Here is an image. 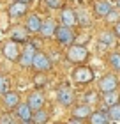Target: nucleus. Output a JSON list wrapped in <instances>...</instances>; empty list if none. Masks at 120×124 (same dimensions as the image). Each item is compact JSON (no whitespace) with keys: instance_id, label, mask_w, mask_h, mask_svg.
<instances>
[{"instance_id":"nucleus-1","label":"nucleus","mask_w":120,"mask_h":124,"mask_svg":"<svg viewBox=\"0 0 120 124\" xmlns=\"http://www.w3.org/2000/svg\"><path fill=\"white\" fill-rule=\"evenodd\" d=\"M65 57H67L69 62H72V64H83V62L88 59V50L85 46H81V44H71V46L67 48Z\"/></svg>"},{"instance_id":"nucleus-2","label":"nucleus","mask_w":120,"mask_h":124,"mask_svg":"<svg viewBox=\"0 0 120 124\" xmlns=\"http://www.w3.org/2000/svg\"><path fill=\"white\" fill-rule=\"evenodd\" d=\"M32 67L37 73H48V71L53 69V62H51V59L46 53H42L41 50H37L35 55H34V60H32Z\"/></svg>"},{"instance_id":"nucleus-3","label":"nucleus","mask_w":120,"mask_h":124,"mask_svg":"<svg viewBox=\"0 0 120 124\" xmlns=\"http://www.w3.org/2000/svg\"><path fill=\"white\" fill-rule=\"evenodd\" d=\"M72 80L78 85H87V83H90L94 80V71L88 66H79L72 71Z\"/></svg>"},{"instance_id":"nucleus-4","label":"nucleus","mask_w":120,"mask_h":124,"mask_svg":"<svg viewBox=\"0 0 120 124\" xmlns=\"http://www.w3.org/2000/svg\"><path fill=\"white\" fill-rule=\"evenodd\" d=\"M55 37H56V41H58L62 46H71L74 43V32H72V29H69V27H65V25L56 27Z\"/></svg>"},{"instance_id":"nucleus-5","label":"nucleus","mask_w":120,"mask_h":124,"mask_svg":"<svg viewBox=\"0 0 120 124\" xmlns=\"http://www.w3.org/2000/svg\"><path fill=\"white\" fill-rule=\"evenodd\" d=\"M37 50L32 46L30 43H27L23 50L20 52V59H18V64L21 67H25V69H28V67H32V60H34V55H35Z\"/></svg>"},{"instance_id":"nucleus-6","label":"nucleus","mask_w":120,"mask_h":124,"mask_svg":"<svg viewBox=\"0 0 120 124\" xmlns=\"http://www.w3.org/2000/svg\"><path fill=\"white\" fill-rule=\"evenodd\" d=\"M56 99H58V103H60L62 106H71L72 101H74V92H72V89L67 85V83L60 85L58 91H56Z\"/></svg>"},{"instance_id":"nucleus-7","label":"nucleus","mask_w":120,"mask_h":124,"mask_svg":"<svg viewBox=\"0 0 120 124\" xmlns=\"http://www.w3.org/2000/svg\"><path fill=\"white\" fill-rule=\"evenodd\" d=\"M20 46H18V43H14V41H7L2 46V53H4V57L11 60V62H18L20 59Z\"/></svg>"},{"instance_id":"nucleus-8","label":"nucleus","mask_w":120,"mask_h":124,"mask_svg":"<svg viewBox=\"0 0 120 124\" xmlns=\"http://www.w3.org/2000/svg\"><path fill=\"white\" fill-rule=\"evenodd\" d=\"M44 103H46V98H44L42 91H34L30 96H28V101H27V105L30 106L32 112H37V110L44 108Z\"/></svg>"},{"instance_id":"nucleus-9","label":"nucleus","mask_w":120,"mask_h":124,"mask_svg":"<svg viewBox=\"0 0 120 124\" xmlns=\"http://www.w3.org/2000/svg\"><path fill=\"white\" fill-rule=\"evenodd\" d=\"M27 13H28V4L20 2V0H16V2H11L9 9H7L9 18H21V16H25Z\"/></svg>"},{"instance_id":"nucleus-10","label":"nucleus","mask_w":120,"mask_h":124,"mask_svg":"<svg viewBox=\"0 0 120 124\" xmlns=\"http://www.w3.org/2000/svg\"><path fill=\"white\" fill-rule=\"evenodd\" d=\"M117 87H118V80H117V76L115 75H104L99 80V89L102 92H113V91H117Z\"/></svg>"},{"instance_id":"nucleus-11","label":"nucleus","mask_w":120,"mask_h":124,"mask_svg":"<svg viewBox=\"0 0 120 124\" xmlns=\"http://www.w3.org/2000/svg\"><path fill=\"white\" fill-rule=\"evenodd\" d=\"M42 27V18L39 14H28L27 16V21H25V29L28 34H39Z\"/></svg>"},{"instance_id":"nucleus-12","label":"nucleus","mask_w":120,"mask_h":124,"mask_svg":"<svg viewBox=\"0 0 120 124\" xmlns=\"http://www.w3.org/2000/svg\"><path fill=\"white\" fill-rule=\"evenodd\" d=\"M2 98H4V106L7 110H14L21 103V96L16 91H7L5 94H2Z\"/></svg>"},{"instance_id":"nucleus-13","label":"nucleus","mask_w":120,"mask_h":124,"mask_svg":"<svg viewBox=\"0 0 120 124\" xmlns=\"http://www.w3.org/2000/svg\"><path fill=\"white\" fill-rule=\"evenodd\" d=\"M60 21H62V25L72 29V27L78 23V21H76V11H72L69 7H62V11H60Z\"/></svg>"},{"instance_id":"nucleus-14","label":"nucleus","mask_w":120,"mask_h":124,"mask_svg":"<svg viewBox=\"0 0 120 124\" xmlns=\"http://www.w3.org/2000/svg\"><path fill=\"white\" fill-rule=\"evenodd\" d=\"M56 21L53 18H48V20H42V27H41V30H39V34L44 37V39H49V37H53L55 36V32H56Z\"/></svg>"},{"instance_id":"nucleus-15","label":"nucleus","mask_w":120,"mask_h":124,"mask_svg":"<svg viewBox=\"0 0 120 124\" xmlns=\"http://www.w3.org/2000/svg\"><path fill=\"white\" fill-rule=\"evenodd\" d=\"M72 112V119H88L92 115V106L87 105V103H81V105H76L74 108L71 110Z\"/></svg>"},{"instance_id":"nucleus-16","label":"nucleus","mask_w":120,"mask_h":124,"mask_svg":"<svg viewBox=\"0 0 120 124\" xmlns=\"http://www.w3.org/2000/svg\"><path fill=\"white\" fill-rule=\"evenodd\" d=\"M11 41H14V43H23V44H27L28 41H30L28 32H27L25 27H14V29L11 30Z\"/></svg>"},{"instance_id":"nucleus-17","label":"nucleus","mask_w":120,"mask_h":124,"mask_svg":"<svg viewBox=\"0 0 120 124\" xmlns=\"http://www.w3.org/2000/svg\"><path fill=\"white\" fill-rule=\"evenodd\" d=\"M111 11H113V7H111V4L108 2V0H99V2H95V5H94V13H95L97 18H106Z\"/></svg>"},{"instance_id":"nucleus-18","label":"nucleus","mask_w":120,"mask_h":124,"mask_svg":"<svg viewBox=\"0 0 120 124\" xmlns=\"http://www.w3.org/2000/svg\"><path fill=\"white\" fill-rule=\"evenodd\" d=\"M32 114L34 112L30 110V106H28L27 103H20L14 108V117L20 119V121H32Z\"/></svg>"},{"instance_id":"nucleus-19","label":"nucleus","mask_w":120,"mask_h":124,"mask_svg":"<svg viewBox=\"0 0 120 124\" xmlns=\"http://www.w3.org/2000/svg\"><path fill=\"white\" fill-rule=\"evenodd\" d=\"M88 119H90V124H110L108 114H106V112H102V110L92 112V115H90Z\"/></svg>"},{"instance_id":"nucleus-20","label":"nucleus","mask_w":120,"mask_h":124,"mask_svg":"<svg viewBox=\"0 0 120 124\" xmlns=\"http://www.w3.org/2000/svg\"><path fill=\"white\" fill-rule=\"evenodd\" d=\"M48 121H49V114L42 108L32 114V124H48Z\"/></svg>"},{"instance_id":"nucleus-21","label":"nucleus","mask_w":120,"mask_h":124,"mask_svg":"<svg viewBox=\"0 0 120 124\" xmlns=\"http://www.w3.org/2000/svg\"><path fill=\"white\" fill-rule=\"evenodd\" d=\"M102 101H104V105L110 108V106L120 103V96H118L117 91H113V92H104V96H102Z\"/></svg>"},{"instance_id":"nucleus-22","label":"nucleus","mask_w":120,"mask_h":124,"mask_svg":"<svg viewBox=\"0 0 120 124\" xmlns=\"http://www.w3.org/2000/svg\"><path fill=\"white\" fill-rule=\"evenodd\" d=\"M115 39H117V36L113 32H101V36H99V41H101V44L102 46H113L115 44Z\"/></svg>"},{"instance_id":"nucleus-23","label":"nucleus","mask_w":120,"mask_h":124,"mask_svg":"<svg viewBox=\"0 0 120 124\" xmlns=\"http://www.w3.org/2000/svg\"><path fill=\"white\" fill-rule=\"evenodd\" d=\"M108 119H111V121H120V103L118 105H113V106H110V108H108Z\"/></svg>"},{"instance_id":"nucleus-24","label":"nucleus","mask_w":120,"mask_h":124,"mask_svg":"<svg viewBox=\"0 0 120 124\" xmlns=\"http://www.w3.org/2000/svg\"><path fill=\"white\" fill-rule=\"evenodd\" d=\"M76 21L81 27H90V16L85 13V11H78L76 13Z\"/></svg>"},{"instance_id":"nucleus-25","label":"nucleus","mask_w":120,"mask_h":124,"mask_svg":"<svg viewBox=\"0 0 120 124\" xmlns=\"http://www.w3.org/2000/svg\"><path fill=\"white\" fill-rule=\"evenodd\" d=\"M110 66L115 71H120V53H111L110 55Z\"/></svg>"},{"instance_id":"nucleus-26","label":"nucleus","mask_w":120,"mask_h":124,"mask_svg":"<svg viewBox=\"0 0 120 124\" xmlns=\"http://www.w3.org/2000/svg\"><path fill=\"white\" fill-rule=\"evenodd\" d=\"M0 124H20V122H18V119H16L14 115L4 114V115H0Z\"/></svg>"},{"instance_id":"nucleus-27","label":"nucleus","mask_w":120,"mask_h":124,"mask_svg":"<svg viewBox=\"0 0 120 124\" xmlns=\"http://www.w3.org/2000/svg\"><path fill=\"white\" fill-rule=\"evenodd\" d=\"M97 92L95 91H90V92H87L85 94V103L87 105H94V103H97Z\"/></svg>"},{"instance_id":"nucleus-28","label":"nucleus","mask_w":120,"mask_h":124,"mask_svg":"<svg viewBox=\"0 0 120 124\" xmlns=\"http://www.w3.org/2000/svg\"><path fill=\"white\" fill-rule=\"evenodd\" d=\"M34 83H35V87H44L46 85V76H44V73H39V75L34 76Z\"/></svg>"},{"instance_id":"nucleus-29","label":"nucleus","mask_w":120,"mask_h":124,"mask_svg":"<svg viewBox=\"0 0 120 124\" xmlns=\"http://www.w3.org/2000/svg\"><path fill=\"white\" fill-rule=\"evenodd\" d=\"M9 91V82L4 75H0V94H5Z\"/></svg>"},{"instance_id":"nucleus-30","label":"nucleus","mask_w":120,"mask_h":124,"mask_svg":"<svg viewBox=\"0 0 120 124\" xmlns=\"http://www.w3.org/2000/svg\"><path fill=\"white\" fill-rule=\"evenodd\" d=\"M44 4L49 9H60L62 7V0H44Z\"/></svg>"},{"instance_id":"nucleus-31","label":"nucleus","mask_w":120,"mask_h":124,"mask_svg":"<svg viewBox=\"0 0 120 124\" xmlns=\"http://www.w3.org/2000/svg\"><path fill=\"white\" fill-rule=\"evenodd\" d=\"M118 16H120V14H118V11H115V9H113L111 13L106 16V20H108V21H115V23H117V21H118Z\"/></svg>"},{"instance_id":"nucleus-32","label":"nucleus","mask_w":120,"mask_h":124,"mask_svg":"<svg viewBox=\"0 0 120 124\" xmlns=\"http://www.w3.org/2000/svg\"><path fill=\"white\" fill-rule=\"evenodd\" d=\"M113 34L120 39V21H117V23H115V30H113Z\"/></svg>"},{"instance_id":"nucleus-33","label":"nucleus","mask_w":120,"mask_h":124,"mask_svg":"<svg viewBox=\"0 0 120 124\" xmlns=\"http://www.w3.org/2000/svg\"><path fill=\"white\" fill-rule=\"evenodd\" d=\"M67 124H85L81 119H71V121H67Z\"/></svg>"},{"instance_id":"nucleus-34","label":"nucleus","mask_w":120,"mask_h":124,"mask_svg":"<svg viewBox=\"0 0 120 124\" xmlns=\"http://www.w3.org/2000/svg\"><path fill=\"white\" fill-rule=\"evenodd\" d=\"M20 124H32V121H20Z\"/></svg>"},{"instance_id":"nucleus-35","label":"nucleus","mask_w":120,"mask_h":124,"mask_svg":"<svg viewBox=\"0 0 120 124\" xmlns=\"http://www.w3.org/2000/svg\"><path fill=\"white\" fill-rule=\"evenodd\" d=\"M20 2H25V4H30L32 0H20Z\"/></svg>"},{"instance_id":"nucleus-36","label":"nucleus","mask_w":120,"mask_h":124,"mask_svg":"<svg viewBox=\"0 0 120 124\" xmlns=\"http://www.w3.org/2000/svg\"><path fill=\"white\" fill-rule=\"evenodd\" d=\"M117 5H118V7H120V0H117Z\"/></svg>"},{"instance_id":"nucleus-37","label":"nucleus","mask_w":120,"mask_h":124,"mask_svg":"<svg viewBox=\"0 0 120 124\" xmlns=\"http://www.w3.org/2000/svg\"><path fill=\"white\" fill-rule=\"evenodd\" d=\"M55 124H67V122H55Z\"/></svg>"},{"instance_id":"nucleus-38","label":"nucleus","mask_w":120,"mask_h":124,"mask_svg":"<svg viewBox=\"0 0 120 124\" xmlns=\"http://www.w3.org/2000/svg\"><path fill=\"white\" fill-rule=\"evenodd\" d=\"M11 2H16V0H11Z\"/></svg>"},{"instance_id":"nucleus-39","label":"nucleus","mask_w":120,"mask_h":124,"mask_svg":"<svg viewBox=\"0 0 120 124\" xmlns=\"http://www.w3.org/2000/svg\"><path fill=\"white\" fill-rule=\"evenodd\" d=\"M118 87H120V82H118Z\"/></svg>"}]
</instances>
